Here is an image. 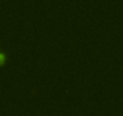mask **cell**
<instances>
[{
    "mask_svg": "<svg viewBox=\"0 0 123 116\" xmlns=\"http://www.w3.org/2000/svg\"><path fill=\"white\" fill-rule=\"evenodd\" d=\"M0 57H1V62H4V53L0 54Z\"/></svg>",
    "mask_w": 123,
    "mask_h": 116,
    "instance_id": "1",
    "label": "cell"
}]
</instances>
